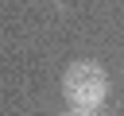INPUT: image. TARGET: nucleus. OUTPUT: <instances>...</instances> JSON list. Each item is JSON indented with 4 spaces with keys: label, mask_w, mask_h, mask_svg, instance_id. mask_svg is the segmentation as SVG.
Instances as JSON below:
<instances>
[{
    "label": "nucleus",
    "mask_w": 124,
    "mask_h": 116,
    "mask_svg": "<svg viewBox=\"0 0 124 116\" xmlns=\"http://www.w3.org/2000/svg\"><path fill=\"white\" fill-rule=\"evenodd\" d=\"M62 93L74 108H101V101L108 97V73L97 62H74L62 73Z\"/></svg>",
    "instance_id": "f257e3e1"
},
{
    "label": "nucleus",
    "mask_w": 124,
    "mask_h": 116,
    "mask_svg": "<svg viewBox=\"0 0 124 116\" xmlns=\"http://www.w3.org/2000/svg\"><path fill=\"white\" fill-rule=\"evenodd\" d=\"M66 116H101V112H97V108H70Z\"/></svg>",
    "instance_id": "f03ea898"
}]
</instances>
